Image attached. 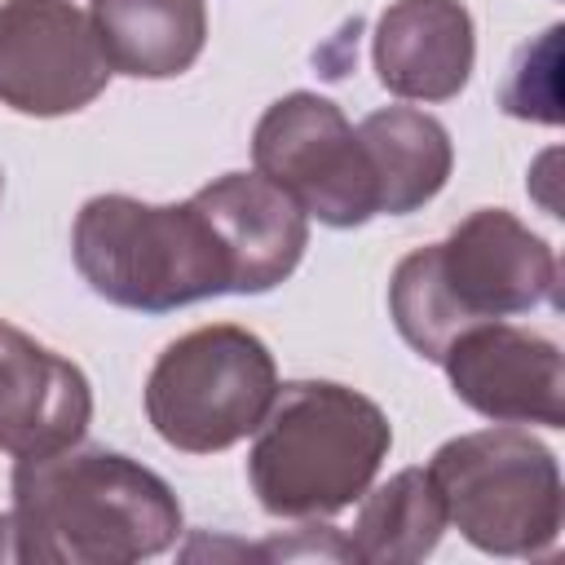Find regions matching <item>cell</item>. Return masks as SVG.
Wrapping results in <instances>:
<instances>
[{"mask_svg":"<svg viewBox=\"0 0 565 565\" xmlns=\"http://www.w3.org/2000/svg\"><path fill=\"white\" fill-rule=\"evenodd\" d=\"M13 561L40 565H132L181 539L172 486L141 459L106 446L26 455L9 477Z\"/></svg>","mask_w":565,"mask_h":565,"instance_id":"1","label":"cell"},{"mask_svg":"<svg viewBox=\"0 0 565 565\" xmlns=\"http://www.w3.org/2000/svg\"><path fill=\"white\" fill-rule=\"evenodd\" d=\"M556 252L543 234L508 207H477L441 243L397 260L388 318L424 362H441L468 327L556 305Z\"/></svg>","mask_w":565,"mask_h":565,"instance_id":"2","label":"cell"},{"mask_svg":"<svg viewBox=\"0 0 565 565\" xmlns=\"http://www.w3.org/2000/svg\"><path fill=\"white\" fill-rule=\"evenodd\" d=\"M388 446L393 424L380 402L335 380H291L252 433L247 486L278 521H322L375 486Z\"/></svg>","mask_w":565,"mask_h":565,"instance_id":"3","label":"cell"},{"mask_svg":"<svg viewBox=\"0 0 565 565\" xmlns=\"http://www.w3.org/2000/svg\"><path fill=\"white\" fill-rule=\"evenodd\" d=\"M71 260L106 305L172 313L212 296H234L230 252L194 203H146L93 194L71 225Z\"/></svg>","mask_w":565,"mask_h":565,"instance_id":"4","label":"cell"},{"mask_svg":"<svg viewBox=\"0 0 565 565\" xmlns=\"http://www.w3.org/2000/svg\"><path fill=\"white\" fill-rule=\"evenodd\" d=\"M446 525L486 556H547L561 539V463L521 424L441 441L428 459Z\"/></svg>","mask_w":565,"mask_h":565,"instance_id":"5","label":"cell"},{"mask_svg":"<svg viewBox=\"0 0 565 565\" xmlns=\"http://www.w3.org/2000/svg\"><path fill=\"white\" fill-rule=\"evenodd\" d=\"M278 393L269 344L238 322L177 335L146 375V419L181 455H221L256 433Z\"/></svg>","mask_w":565,"mask_h":565,"instance_id":"6","label":"cell"},{"mask_svg":"<svg viewBox=\"0 0 565 565\" xmlns=\"http://www.w3.org/2000/svg\"><path fill=\"white\" fill-rule=\"evenodd\" d=\"M252 163L265 181L287 190L305 216L353 230L380 216L375 177L358 128L322 93H287L256 119Z\"/></svg>","mask_w":565,"mask_h":565,"instance_id":"7","label":"cell"},{"mask_svg":"<svg viewBox=\"0 0 565 565\" xmlns=\"http://www.w3.org/2000/svg\"><path fill=\"white\" fill-rule=\"evenodd\" d=\"M93 18L71 0H0V106L57 119L93 106L110 84Z\"/></svg>","mask_w":565,"mask_h":565,"instance_id":"8","label":"cell"},{"mask_svg":"<svg viewBox=\"0 0 565 565\" xmlns=\"http://www.w3.org/2000/svg\"><path fill=\"white\" fill-rule=\"evenodd\" d=\"M450 380V393L486 415L490 424H543L565 428V358L561 344L516 327V322H477L450 340L437 362Z\"/></svg>","mask_w":565,"mask_h":565,"instance_id":"9","label":"cell"},{"mask_svg":"<svg viewBox=\"0 0 565 565\" xmlns=\"http://www.w3.org/2000/svg\"><path fill=\"white\" fill-rule=\"evenodd\" d=\"M93 424L88 375L31 331L0 318V450L13 459L84 441Z\"/></svg>","mask_w":565,"mask_h":565,"instance_id":"10","label":"cell"},{"mask_svg":"<svg viewBox=\"0 0 565 565\" xmlns=\"http://www.w3.org/2000/svg\"><path fill=\"white\" fill-rule=\"evenodd\" d=\"M477 26L459 0H393L371 35L375 79L402 102H450L468 88Z\"/></svg>","mask_w":565,"mask_h":565,"instance_id":"11","label":"cell"},{"mask_svg":"<svg viewBox=\"0 0 565 565\" xmlns=\"http://www.w3.org/2000/svg\"><path fill=\"white\" fill-rule=\"evenodd\" d=\"M194 203L216 225L230 265L234 296H260L287 282L309 247V216L300 203L260 172H225L194 190Z\"/></svg>","mask_w":565,"mask_h":565,"instance_id":"12","label":"cell"},{"mask_svg":"<svg viewBox=\"0 0 565 565\" xmlns=\"http://www.w3.org/2000/svg\"><path fill=\"white\" fill-rule=\"evenodd\" d=\"M88 18L110 71L132 79H177L207 44V0H93Z\"/></svg>","mask_w":565,"mask_h":565,"instance_id":"13","label":"cell"},{"mask_svg":"<svg viewBox=\"0 0 565 565\" xmlns=\"http://www.w3.org/2000/svg\"><path fill=\"white\" fill-rule=\"evenodd\" d=\"M358 141L366 150L375 199L384 216L419 212L441 194L455 168V146L441 119L415 106H380L358 124Z\"/></svg>","mask_w":565,"mask_h":565,"instance_id":"14","label":"cell"},{"mask_svg":"<svg viewBox=\"0 0 565 565\" xmlns=\"http://www.w3.org/2000/svg\"><path fill=\"white\" fill-rule=\"evenodd\" d=\"M441 530H446V508L428 468H402L384 486L358 499V516L344 547L349 561L362 565H415L433 556Z\"/></svg>","mask_w":565,"mask_h":565,"instance_id":"15","label":"cell"},{"mask_svg":"<svg viewBox=\"0 0 565 565\" xmlns=\"http://www.w3.org/2000/svg\"><path fill=\"white\" fill-rule=\"evenodd\" d=\"M561 35L565 26L552 22L534 44H525L508 71V84L499 93V106L512 119L534 124H561Z\"/></svg>","mask_w":565,"mask_h":565,"instance_id":"16","label":"cell"},{"mask_svg":"<svg viewBox=\"0 0 565 565\" xmlns=\"http://www.w3.org/2000/svg\"><path fill=\"white\" fill-rule=\"evenodd\" d=\"M0 190H4V177H0Z\"/></svg>","mask_w":565,"mask_h":565,"instance_id":"17","label":"cell"}]
</instances>
